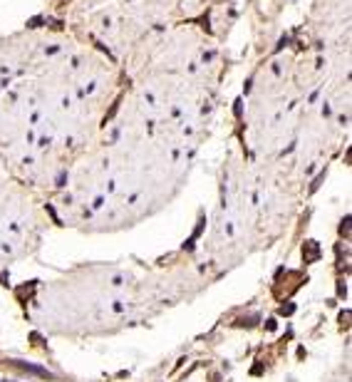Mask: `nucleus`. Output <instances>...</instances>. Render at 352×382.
<instances>
[{"instance_id": "nucleus-1", "label": "nucleus", "mask_w": 352, "mask_h": 382, "mask_svg": "<svg viewBox=\"0 0 352 382\" xmlns=\"http://www.w3.org/2000/svg\"><path fill=\"white\" fill-rule=\"evenodd\" d=\"M15 365H18V367H23V370H28V372H32V375H40V377L52 380V375H50L45 367H37V365H30V362H20V360H15Z\"/></svg>"}, {"instance_id": "nucleus-2", "label": "nucleus", "mask_w": 352, "mask_h": 382, "mask_svg": "<svg viewBox=\"0 0 352 382\" xmlns=\"http://www.w3.org/2000/svg\"><path fill=\"white\" fill-rule=\"evenodd\" d=\"M340 231H342V234H345V236L350 234V219H345V224L340 226Z\"/></svg>"}]
</instances>
